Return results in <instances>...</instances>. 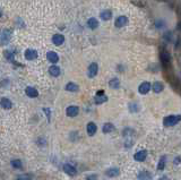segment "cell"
Here are the masks:
<instances>
[{
    "instance_id": "cell-10",
    "label": "cell",
    "mask_w": 181,
    "mask_h": 180,
    "mask_svg": "<svg viewBox=\"0 0 181 180\" xmlns=\"http://www.w3.org/2000/svg\"><path fill=\"white\" fill-rule=\"evenodd\" d=\"M146 156H147V151L143 150V151H139V152L136 153L134 159H135L136 161H138V162H143V161H145Z\"/></svg>"
},
{
    "instance_id": "cell-23",
    "label": "cell",
    "mask_w": 181,
    "mask_h": 180,
    "mask_svg": "<svg viewBox=\"0 0 181 180\" xmlns=\"http://www.w3.org/2000/svg\"><path fill=\"white\" fill-rule=\"evenodd\" d=\"M111 16H112V13L110 10H104L100 14V17H101L103 21H109V19H111Z\"/></svg>"
},
{
    "instance_id": "cell-8",
    "label": "cell",
    "mask_w": 181,
    "mask_h": 180,
    "mask_svg": "<svg viewBox=\"0 0 181 180\" xmlns=\"http://www.w3.org/2000/svg\"><path fill=\"white\" fill-rule=\"evenodd\" d=\"M25 58L27 60H34L38 58V51L33 50V49H27L25 51Z\"/></svg>"
},
{
    "instance_id": "cell-27",
    "label": "cell",
    "mask_w": 181,
    "mask_h": 180,
    "mask_svg": "<svg viewBox=\"0 0 181 180\" xmlns=\"http://www.w3.org/2000/svg\"><path fill=\"white\" fill-rule=\"evenodd\" d=\"M129 109H130V112H137L138 109H139V105H138L136 102H131L129 104Z\"/></svg>"
},
{
    "instance_id": "cell-6",
    "label": "cell",
    "mask_w": 181,
    "mask_h": 180,
    "mask_svg": "<svg viewBox=\"0 0 181 180\" xmlns=\"http://www.w3.org/2000/svg\"><path fill=\"white\" fill-rule=\"evenodd\" d=\"M86 130H87V135L88 136H94L96 134V130H97V126L90 121L86 126Z\"/></svg>"
},
{
    "instance_id": "cell-29",
    "label": "cell",
    "mask_w": 181,
    "mask_h": 180,
    "mask_svg": "<svg viewBox=\"0 0 181 180\" xmlns=\"http://www.w3.org/2000/svg\"><path fill=\"white\" fill-rule=\"evenodd\" d=\"M17 180H31V177L28 175H22L17 178Z\"/></svg>"
},
{
    "instance_id": "cell-28",
    "label": "cell",
    "mask_w": 181,
    "mask_h": 180,
    "mask_svg": "<svg viewBox=\"0 0 181 180\" xmlns=\"http://www.w3.org/2000/svg\"><path fill=\"white\" fill-rule=\"evenodd\" d=\"M11 165H13L15 169H21V168H22V161H21V160H13V161H11Z\"/></svg>"
},
{
    "instance_id": "cell-15",
    "label": "cell",
    "mask_w": 181,
    "mask_h": 180,
    "mask_svg": "<svg viewBox=\"0 0 181 180\" xmlns=\"http://www.w3.org/2000/svg\"><path fill=\"white\" fill-rule=\"evenodd\" d=\"M25 93L29 97H36V96L39 95V92L35 90L34 87H31V86H28V87L25 89Z\"/></svg>"
},
{
    "instance_id": "cell-3",
    "label": "cell",
    "mask_w": 181,
    "mask_h": 180,
    "mask_svg": "<svg viewBox=\"0 0 181 180\" xmlns=\"http://www.w3.org/2000/svg\"><path fill=\"white\" fill-rule=\"evenodd\" d=\"M99 72V66H97V63L96 62H92L90 66H88V69H87V75H88V77H95L96 74Z\"/></svg>"
},
{
    "instance_id": "cell-20",
    "label": "cell",
    "mask_w": 181,
    "mask_h": 180,
    "mask_svg": "<svg viewBox=\"0 0 181 180\" xmlns=\"http://www.w3.org/2000/svg\"><path fill=\"white\" fill-rule=\"evenodd\" d=\"M163 90H164V85L162 84L161 82H155V83L153 84V91H154L155 93H161Z\"/></svg>"
},
{
    "instance_id": "cell-35",
    "label": "cell",
    "mask_w": 181,
    "mask_h": 180,
    "mask_svg": "<svg viewBox=\"0 0 181 180\" xmlns=\"http://www.w3.org/2000/svg\"><path fill=\"white\" fill-rule=\"evenodd\" d=\"M0 16H1V11H0Z\"/></svg>"
},
{
    "instance_id": "cell-11",
    "label": "cell",
    "mask_w": 181,
    "mask_h": 180,
    "mask_svg": "<svg viewBox=\"0 0 181 180\" xmlns=\"http://www.w3.org/2000/svg\"><path fill=\"white\" fill-rule=\"evenodd\" d=\"M0 105L4 108L5 110H9L11 107H13V103L9 99H7V97H1V100H0Z\"/></svg>"
},
{
    "instance_id": "cell-22",
    "label": "cell",
    "mask_w": 181,
    "mask_h": 180,
    "mask_svg": "<svg viewBox=\"0 0 181 180\" xmlns=\"http://www.w3.org/2000/svg\"><path fill=\"white\" fill-rule=\"evenodd\" d=\"M87 26L90 28H92V30H95L97 26H99V22H97V19H95V18H90L88 21H87Z\"/></svg>"
},
{
    "instance_id": "cell-5",
    "label": "cell",
    "mask_w": 181,
    "mask_h": 180,
    "mask_svg": "<svg viewBox=\"0 0 181 180\" xmlns=\"http://www.w3.org/2000/svg\"><path fill=\"white\" fill-rule=\"evenodd\" d=\"M79 112V108L76 105H69L66 109V113H67L68 117H76Z\"/></svg>"
},
{
    "instance_id": "cell-33",
    "label": "cell",
    "mask_w": 181,
    "mask_h": 180,
    "mask_svg": "<svg viewBox=\"0 0 181 180\" xmlns=\"http://www.w3.org/2000/svg\"><path fill=\"white\" fill-rule=\"evenodd\" d=\"M175 163H177V165H179V158L175 159Z\"/></svg>"
},
{
    "instance_id": "cell-21",
    "label": "cell",
    "mask_w": 181,
    "mask_h": 180,
    "mask_svg": "<svg viewBox=\"0 0 181 180\" xmlns=\"http://www.w3.org/2000/svg\"><path fill=\"white\" fill-rule=\"evenodd\" d=\"M102 130H103V133H104V134L112 133L113 130H114V126H113L112 124H110V122H107V124L103 125V128H102Z\"/></svg>"
},
{
    "instance_id": "cell-9",
    "label": "cell",
    "mask_w": 181,
    "mask_h": 180,
    "mask_svg": "<svg viewBox=\"0 0 181 180\" xmlns=\"http://www.w3.org/2000/svg\"><path fill=\"white\" fill-rule=\"evenodd\" d=\"M63 171L66 172V173H68V175L70 176H75L76 173H77V170H76V168L74 167V165H71V164H65L63 165Z\"/></svg>"
},
{
    "instance_id": "cell-24",
    "label": "cell",
    "mask_w": 181,
    "mask_h": 180,
    "mask_svg": "<svg viewBox=\"0 0 181 180\" xmlns=\"http://www.w3.org/2000/svg\"><path fill=\"white\" fill-rule=\"evenodd\" d=\"M109 86L111 87V89H119L120 87V82H119L118 78H112L110 82H109Z\"/></svg>"
},
{
    "instance_id": "cell-4",
    "label": "cell",
    "mask_w": 181,
    "mask_h": 180,
    "mask_svg": "<svg viewBox=\"0 0 181 180\" xmlns=\"http://www.w3.org/2000/svg\"><path fill=\"white\" fill-rule=\"evenodd\" d=\"M94 101H95L96 104H101V103H104V102L107 101V96L104 94V91H99L97 94L94 97Z\"/></svg>"
},
{
    "instance_id": "cell-30",
    "label": "cell",
    "mask_w": 181,
    "mask_h": 180,
    "mask_svg": "<svg viewBox=\"0 0 181 180\" xmlns=\"http://www.w3.org/2000/svg\"><path fill=\"white\" fill-rule=\"evenodd\" d=\"M5 56L8 60H11V61H13V55H11L9 51H5Z\"/></svg>"
},
{
    "instance_id": "cell-1",
    "label": "cell",
    "mask_w": 181,
    "mask_h": 180,
    "mask_svg": "<svg viewBox=\"0 0 181 180\" xmlns=\"http://www.w3.org/2000/svg\"><path fill=\"white\" fill-rule=\"evenodd\" d=\"M180 121V116H168L163 120V125L165 127H173Z\"/></svg>"
},
{
    "instance_id": "cell-16",
    "label": "cell",
    "mask_w": 181,
    "mask_h": 180,
    "mask_svg": "<svg viewBox=\"0 0 181 180\" xmlns=\"http://www.w3.org/2000/svg\"><path fill=\"white\" fill-rule=\"evenodd\" d=\"M119 173H120V170H119L118 168H111V169H107V171H105V175H107V177H111V178L118 177Z\"/></svg>"
},
{
    "instance_id": "cell-25",
    "label": "cell",
    "mask_w": 181,
    "mask_h": 180,
    "mask_svg": "<svg viewBox=\"0 0 181 180\" xmlns=\"http://www.w3.org/2000/svg\"><path fill=\"white\" fill-rule=\"evenodd\" d=\"M161 60L163 61V63H169L170 62V55L166 51H162L161 52Z\"/></svg>"
},
{
    "instance_id": "cell-32",
    "label": "cell",
    "mask_w": 181,
    "mask_h": 180,
    "mask_svg": "<svg viewBox=\"0 0 181 180\" xmlns=\"http://www.w3.org/2000/svg\"><path fill=\"white\" fill-rule=\"evenodd\" d=\"M43 110H44V112H45V114H48V119H49V120H50V110H49V109H43Z\"/></svg>"
},
{
    "instance_id": "cell-19",
    "label": "cell",
    "mask_w": 181,
    "mask_h": 180,
    "mask_svg": "<svg viewBox=\"0 0 181 180\" xmlns=\"http://www.w3.org/2000/svg\"><path fill=\"white\" fill-rule=\"evenodd\" d=\"M78 85L73 83V82H70V83H68L66 85V91H68V92H78Z\"/></svg>"
},
{
    "instance_id": "cell-2",
    "label": "cell",
    "mask_w": 181,
    "mask_h": 180,
    "mask_svg": "<svg viewBox=\"0 0 181 180\" xmlns=\"http://www.w3.org/2000/svg\"><path fill=\"white\" fill-rule=\"evenodd\" d=\"M11 38V32L9 30H2L0 31V44H7Z\"/></svg>"
},
{
    "instance_id": "cell-34",
    "label": "cell",
    "mask_w": 181,
    "mask_h": 180,
    "mask_svg": "<svg viewBox=\"0 0 181 180\" xmlns=\"http://www.w3.org/2000/svg\"><path fill=\"white\" fill-rule=\"evenodd\" d=\"M158 180H168V178H166V177H162L161 179H158Z\"/></svg>"
},
{
    "instance_id": "cell-13",
    "label": "cell",
    "mask_w": 181,
    "mask_h": 180,
    "mask_svg": "<svg viewBox=\"0 0 181 180\" xmlns=\"http://www.w3.org/2000/svg\"><path fill=\"white\" fill-rule=\"evenodd\" d=\"M46 59L50 62H52V63H56V62H58V60H59V57H58V55H57L56 52L49 51V52L46 53Z\"/></svg>"
},
{
    "instance_id": "cell-26",
    "label": "cell",
    "mask_w": 181,
    "mask_h": 180,
    "mask_svg": "<svg viewBox=\"0 0 181 180\" xmlns=\"http://www.w3.org/2000/svg\"><path fill=\"white\" fill-rule=\"evenodd\" d=\"M165 163H166V156H165V155H163V156H161L160 161H158L157 169L158 170H163L164 168H165Z\"/></svg>"
},
{
    "instance_id": "cell-17",
    "label": "cell",
    "mask_w": 181,
    "mask_h": 180,
    "mask_svg": "<svg viewBox=\"0 0 181 180\" xmlns=\"http://www.w3.org/2000/svg\"><path fill=\"white\" fill-rule=\"evenodd\" d=\"M49 73H50L51 76H53V77H57V76H59L60 75V68L56 66V65H53V66H51L49 68Z\"/></svg>"
},
{
    "instance_id": "cell-31",
    "label": "cell",
    "mask_w": 181,
    "mask_h": 180,
    "mask_svg": "<svg viewBox=\"0 0 181 180\" xmlns=\"http://www.w3.org/2000/svg\"><path fill=\"white\" fill-rule=\"evenodd\" d=\"M97 179V176H88L87 178H86V180H96Z\"/></svg>"
},
{
    "instance_id": "cell-12",
    "label": "cell",
    "mask_w": 181,
    "mask_h": 180,
    "mask_svg": "<svg viewBox=\"0 0 181 180\" xmlns=\"http://www.w3.org/2000/svg\"><path fill=\"white\" fill-rule=\"evenodd\" d=\"M52 42H53V44L56 45H61L65 42V38L61 34H56V35L52 36Z\"/></svg>"
},
{
    "instance_id": "cell-18",
    "label": "cell",
    "mask_w": 181,
    "mask_h": 180,
    "mask_svg": "<svg viewBox=\"0 0 181 180\" xmlns=\"http://www.w3.org/2000/svg\"><path fill=\"white\" fill-rule=\"evenodd\" d=\"M137 178L141 180H149L152 178V175L148 172V171H141L138 176H137Z\"/></svg>"
},
{
    "instance_id": "cell-7",
    "label": "cell",
    "mask_w": 181,
    "mask_h": 180,
    "mask_svg": "<svg viewBox=\"0 0 181 180\" xmlns=\"http://www.w3.org/2000/svg\"><path fill=\"white\" fill-rule=\"evenodd\" d=\"M151 90V84L148 83V82H144V83H141L139 85V87H138V92L141 93V94H146L148 93Z\"/></svg>"
},
{
    "instance_id": "cell-14",
    "label": "cell",
    "mask_w": 181,
    "mask_h": 180,
    "mask_svg": "<svg viewBox=\"0 0 181 180\" xmlns=\"http://www.w3.org/2000/svg\"><path fill=\"white\" fill-rule=\"evenodd\" d=\"M128 23V18L126 16H119L117 19H116V26L117 27H122V26H124L126 24Z\"/></svg>"
}]
</instances>
